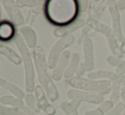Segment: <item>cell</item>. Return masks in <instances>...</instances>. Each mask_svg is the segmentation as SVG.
<instances>
[{
    "label": "cell",
    "instance_id": "1",
    "mask_svg": "<svg viewBox=\"0 0 125 115\" xmlns=\"http://www.w3.org/2000/svg\"><path fill=\"white\" fill-rule=\"evenodd\" d=\"M44 6L45 16L57 27L73 22L79 12L77 1H47Z\"/></svg>",
    "mask_w": 125,
    "mask_h": 115
},
{
    "label": "cell",
    "instance_id": "2",
    "mask_svg": "<svg viewBox=\"0 0 125 115\" xmlns=\"http://www.w3.org/2000/svg\"><path fill=\"white\" fill-rule=\"evenodd\" d=\"M32 58L40 86L43 87L47 97L51 102H55L59 98V92L55 85L53 82L52 78H50L48 74V64L45 58L44 51L42 47L37 46L35 48H33Z\"/></svg>",
    "mask_w": 125,
    "mask_h": 115
},
{
    "label": "cell",
    "instance_id": "3",
    "mask_svg": "<svg viewBox=\"0 0 125 115\" xmlns=\"http://www.w3.org/2000/svg\"><path fill=\"white\" fill-rule=\"evenodd\" d=\"M67 97L71 102H63L61 103V108L66 115H78L77 109L82 102L93 104H100L104 102V97L94 92L71 89L67 91Z\"/></svg>",
    "mask_w": 125,
    "mask_h": 115
},
{
    "label": "cell",
    "instance_id": "4",
    "mask_svg": "<svg viewBox=\"0 0 125 115\" xmlns=\"http://www.w3.org/2000/svg\"><path fill=\"white\" fill-rule=\"evenodd\" d=\"M13 41L16 45L21 57L22 58V63L24 64V70H25V87L26 90L28 93H31L35 90L34 83V67H33L32 58L31 53L27 48L25 41L20 34H16L14 37Z\"/></svg>",
    "mask_w": 125,
    "mask_h": 115
},
{
    "label": "cell",
    "instance_id": "5",
    "mask_svg": "<svg viewBox=\"0 0 125 115\" xmlns=\"http://www.w3.org/2000/svg\"><path fill=\"white\" fill-rule=\"evenodd\" d=\"M67 83L74 89L94 92L101 96L107 95L112 91V82L108 80H90L89 78L76 75L67 80Z\"/></svg>",
    "mask_w": 125,
    "mask_h": 115
},
{
    "label": "cell",
    "instance_id": "6",
    "mask_svg": "<svg viewBox=\"0 0 125 115\" xmlns=\"http://www.w3.org/2000/svg\"><path fill=\"white\" fill-rule=\"evenodd\" d=\"M87 25H89V28L94 30L95 32L100 33L105 36L109 48L114 56L119 59L124 57V53L121 50V48L118 44V41L114 34L113 30L111 29L108 25L100 22L99 20H96L92 18L88 19Z\"/></svg>",
    "mask_w": 125,
    "mask_h": 115
},
{
    "label": "cell",
    "instance_id": "7",
    "mask_svg": "<svg viewBox=\"0 0 125 115\" xmlns=\"http://www.w3.org/2000/svg\"><path fill=\"white\" fill-rule=\"evenodd\" d=\"M75 41V37L73 35L65 36V37L60 38L51 48L50 53H49L48 59H47V64L48 68L54 69L56 64L59 61L61 54L64 53V50L70 47Z\"/></svg>",
    "mask_w": 125,
    "mask_h": 115
},
{
    "label": "cell",
    "instance_id": "8",
    "mask_svg": "<svg viewBox=\"0 0 125 115\" xmlns=\"http://www.w3.org/2000/svg\"><path fill=\"white\" fill-rule=\"evenodd\" d=\"M83 61L79 65L77 71V76H81L85 72H91L94 68V45L89 36H85L83 40Z\"/></svg>",
    "mask_w": 125,
    "mask_h": 115
},
{
    "label": "cell",
    "instance_id": "9",
    "mask_svg": "<svg viewBox=\"0 0 125 115\" xmlns=\"http://www.w3.org/2000/svg\"><path fill=\"white\" fill-rule=\"evenodd\" d=\"M108 8H109V13H110L111 18H112V30L114 31V34H115L117 41L122 43L124 37L122 32L120 14H119V9L117 5V1H115V0L108 1Z\"/></svg>",
    "mask_w": 125,
    "mask_h": 115
},
{
    "label": "cell",
    "instance_id": "10",
    "mask_svg": "<svg viewBox=\"0 0 125 115\" xmlns=\"http://www.w3.org/2000/svg\"><path fill=\"white\" fill-rule=\"evenodd\" d=\"M3 6L4 7L7 14H8L10 20L15 25H22L24 24V18L21 12L19 7L16 5L15 1L11 0H3L1 2Z\"/></svg>",
    "mask_w": 125,
    "mask_h": 115
},
{
    "label": "cell",
    "instance_id": "11",
    "mask_svg": "<svg viewBox=\"0 0 125 115\" xmlns=\"http://www.w3.org/2000/svg\"><path fill=\"white\" fill-rule=\"evenodd\" d=\"M85 25V21L83 19H76L73 22L66 24L62 26H58L54 30V36L58 38H62L72 35V33L82 28Z\"/></svg>",
    "mask_w": 125,
    "mask_h": 115
},
{
    "label": "cell",
    "instance_id": "12",
    "mask_svg": "<svg viewBox=\"0 0 125 115\" xmlns=\"http://www.w3.org/2000/svg\"><path fill=\"white\" fill-rule=\"evenodd\" d=\"M35 97H36L38 103L39 105L40 108L47 115H54L56 113V110L54 107L50 103V102L48 101V98L46 97L44 90L43 89V87L41 86H35Z\"/></svg>",
    "mask_w": 125,
    "mask_h": 115
},
{
    "label": "cell",
    "instance_id": "13",
    "mask_svg": "<svg viewBox=\"0 0 125 115\" xmlns=\"http://www.w3.org/2000/svg\"><path fill=\"white\" fill-rule=\"evenodd\" d=\"M0 102L2 105H10L13 107H15L16 109L20 110L24 115H37L35 113H33L27 106L24 104L22 99L18 98L16 97H13V96H3L0 97Z\"/></svg>",
    "mask_w": 125,
    "mask_h": 115
},
{
    "label": "cell",
    "instance_id": "14",
    "mask_svg": "<svg viewBox=\"0 0 125 115\" xmlns=\"http://www.w3.org/2000/svg\"><path fill=\"white\" fill-rule=\"evenodd\" d=\"M72 57V53L70 51H65L64 53L61 54V58H60L59 61L56 64L55 67L53 69L52 72V80L54 81H60L61 79V77L64 74L65 70L67 68L68 64H69L70 59Z\"/></svg>",
    "mask_w": 125,
    "mask_h": 115
},
{
    "label": "cell",
    "instance_id": "15",
    "mask_svg": "<svg viewBox=\"0 0 125 115\" xmlns=\"http://www.w3.org/2000/svg\"><path fill=\"white\" fill-rule=\"evenodd\" d=\"M124 90H125V74H122L117 81H113V82L112 83V93L110 101L112 103L115 105L118 103Z\"/></svg>",
    "mask_w": 125,
    "mask_h": 115
},
{
    "label": "cell",
    "instance_id": "16",
    "mask_svg": "<svg viewBox=\"0 0 125 115\" xmlns=\"http://www.w3.org/2000/svg\"><path fill=\"white\" fill-rule=\"evenodd\" d=\"M15 36V25L11 21L1 20L0 21V41H8L14 39Z\"/></svg>",
    "mask_w": 125,
    "mask_h": 115
},
{
    "label": "cell",
    "instance_id": "17",
    "mask_svg": "<svg viewBox=\"0 0 125 115\" xmlns=\"http://www.w3.org/2000/svg\"><path fill=\"white\" fill-rule=\"evenodd\" d=\"M20 35L22 36L23 40L25 41L26 46L30 48H35L37 45V35L34 30L29 26L22 25L19 29Z\"/></svg>",
    "mask_w": 125,
    "mask_h": 115
},
{
    "label": "cell",
    "instance_id": "18",
    "mask_svg": "<svg viewBox=\"0 0 125 115\" xmlns=\"http://www.w3.org/2000/svg\"><path fill=\"white\" fill-rule=\"evenodd\" d=\"M79 62H80V56L77 53H73L72 54L71 59H70L69 64H68L67 68L64 72V78L66 80H69L70 78L73 77L74 74L77 73V69L79 68Z\"/></svg>",
    "mask_w": 125,
    "mask_h": 115
},
{
    "label": "cell",
    "instance_id": "19",
    "mask_svg": "<svg viewBox=\"0 0 125 115\" xmlns=\"http://www.w3.org/2000/svg\"><path fill=\"white\" fill-rule=\"evenodd\" d=\"M0 54L5 56L8 60L15 64V65H19L22 63L21 57L19 56V54L16 52H15L12 48H9L6 45L0 44Z\"/></svg>",
    "mask_w": 125,
    "mask_h": 115
},
{
    "label": "cell",
    "instance_id": "20",
    "mask_svg": "<svg viewBox=\"0 0 125 115\" xmlns=\"http://www.w3.org/2000/svg\"><path fill=\"white\" fill-rule=\"evenodd\" d=\"M118 74L116 72L108 70H97L91 71L88 74V78L90 80H97V79H107L108 81H117L119 78Z\"/></svg>",
    "mask_w": 125,
    "mask_h": 115
},
{
    "label": "cell",
    "instance_id": "21",
    "mask_svg": "<svg viewBox=\"0 0 125 115\" xmlns=\"http://www.w3.org/2000/svg\"><path fill=\"white\" fill-rule=\"evenodd\" d=\"M114 104L110 100L104 101L102 103H100L98 107L93 109V110L87 111L84 115H105L110 110H112L114 107Z\"/></svg>",
    "mask_w": 125,
    "mask_h": 115
},
{
    "label": "cell",
    "instance_id": "22",
    "mask_svg": "<svg viewBox=\"0 0 125 115\" xmlns=\"http://www.w3.org/2000/svg\"><path fill=\"white\" fill-rule=\"evenodd\" d=\"M0 86H2L3 88H4L5 90H7L8 91L11 92L15 97H18V98L23 99L25 98V93L21 90L19 87H17L15 85L12 84L10 82H8L7 81H5L4 79L0 77Z\"/></svg>",
    "mask_w": 125,
    "mask_h": 115
},
{
    "label": "cell",
    "instance_id": "23",
    "mask_svg": "<svg viewBox=\"0 0 125 115\" xmlns=\"http://www.w3.org/2000/svg\"><path fill=\"white\" fill-rule=\"evenodd\" d=\"M25 101H26V106L32 111L33 113L35 114H38L41 110L40 108L39 105L38 103V101H37L36 97L33 94L31 93H26V96H25Z\"/></svg>",
    "mask_w": 125,
    "mask_h": 115
},
{
    "label": "cell",
    "instance_id": "24",
    "mask_svg": "<svg viewBox=\"0 0 125 115\" xmlns=\"http://www.w3.org/2000/svg\"><path fill=\"white\" fill-rule=\"evenodd\" d=\"M0 115H24L20 110L13 107H6L0 104Z\"/></svg>",
    "mask_w": 125,
    "mask_h": 115
},
{
    "label": "cell",
    "instance_id": "25",
    "mask_svg": "<svg viewBox=\"0 0 125 115\" xmlns=\"http://www.w3.org/2000/svg\"><path fill=\"white\" fill-rule=\"evenodd\" d=\"M124 111V104L123 102H118L113 107L112 110L106 113L105 115H122Z\"/></svg>",
    "mask_w": 125,
    "mask_h": 115
},
{
    "label": "cell",
    "instance_id": "26",
    "mask_svg": "<svg viewBox=\"0 0 125 115\" xmlns=\"http://www.w3.org/2000/svg\"><path fill=\"white\" fill-rule=\"evenodd\" d=\"M106 6H108V1H101V2H100L99 7H98L97 9H96L94 15H93L92 19H94V20H98V19L101 16L102 13H103L104 9H105Z\"/></svg>",
    "mask_w": 125,
    "mask_h": 115
},
{
    "label": "cell",
    "instance_id": "27",
    "mask_svg": "<svg viewBox=\"0 0 125 115\" xmlns=\"http://www.w3.org/2000/svg\"><path fill=\"white\" fill-rule=\"evenodd\" d=\"M16 5L19 8H22V7H32L34 5H37V3H39V1H36V0H17L15 1Z\"/></svg>",
    "mask_w": 125,
    "mask_h": 115
},
{
    "label": "cell",
    "instance_id": "28",
    "mask_svg": "<svg viewBox=\"0 0 125 115\" xmlns=\"http://www.w3.org/2000/svg\"><path fill=\"white\" fill-rule=\"evenodd\" d=\"M89 1H77V8H78V11L80 12H84L87 10V8L89 6Z\"/></svg>",
    "mask_w": 125,
    "mask_h": 115
},
{
    "label": "cell",
    "instance_id": "29",
    "mask_svg": "<svg viewBox=\"0 0 125 115\" xmlns=\"http://www.w3.org/2000/svg\"><path fill=\"white\" fill-rule=\"evenodd\" d=\"M106 60H107V62L111 64V65L116 66V67H117V66L120 64V63L122 62L120 59L117 58H116L115 56H108L106 58Z\"/></svg>",
    "mask_w": 125,
    "mask_h": 115
},
{
    "label": "cell",
    "instance_id": "30",
    "mask_svg": "<svg viewBox=\"0 0 125 115\" xmlns=\"http://www.w3.org/2000/svg\"><path fill=\"white\" fill-rule=\"evenodd\" d=\"M116 73L118 75H122V74H125V60L122 61L117 67H116Z\"/></svg>",
    "mask_w": 125,
    "mask_h": 115
},
{
    "label": "cell",
    "instance_id": "31",
    "mask_svg": "<svg viewBox=\"0 0 125 115\" xmlns=\"http://www.w3.org/2000/svg\"><path fill=\"white\" fill-rule=\"evenodd\" d=\"M117 8H118L119 10L125 9V0H120V1H117Z\"/></svg>",
    "mask_w": 125,
    "mask_h": 115
},
{
    "label": "cell",
    "instance_id": "32",
    "mask_svg": "<svg viewBox=\"0 0 125 115\" xmlns=\"http://www.w3.org/2000/svg\"><path fill=\"white\" fill-rule=\"evenodd\" d=\"M121 99H122V101H123L122 102L124 104V113H123L122 115H125V90H123L122 96H121Z\"/></svg>",
    "mask_w": 125,
    "mask_h": 115
},
{
    "label": "cell",
    "instance_id": "33",
    "mask_svg": "<svg viewBox=\"0 0 125 115\" xmlns=\"http://www.w3.org/2000/svg\"><path fill=\"white\" fill-rule=\"evenodd\" d=\"M120 48H121V50H122L123 53H124V54H125V36H124V40H123L122 43H121Z\"/></svg>",
    "mask_w": 125,
    "mask_h": 115
},
{
    "label": "cell",
    "instance_id": "34",
    "mask_svg": "<svg viewBox=\"0 0 125 115\" xmlns=\"http://www.w3.org/2000/svg\"><path fill=\"white\" fill-rule=\"evenodd\" d=\"M1 18H2V12H1V6H0V21H1Z\"/></svg>",
    "mask_w": 125,
    "mask_h": 115
}]
</instances>
